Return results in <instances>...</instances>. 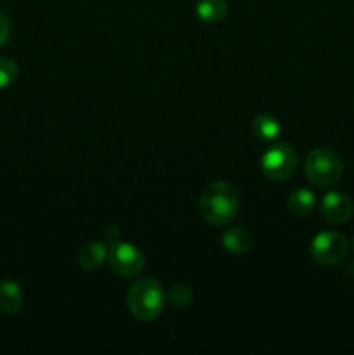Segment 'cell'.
Segmentation results:
<instances>
[{"label":"cell","instance_id":"8992f818","mask_svg":"<svg viewBox=\"0 0 354 355\" xmlns=\"http://www.w3.org/2000/svg\"><path fill=\"white\" fill-rule=\"evenodd\" d=\"M108 262L115 274L121 277H135L144 270L146 260L137 246L127 241H115L108 250Z\"/></svg>","mask_w":354,"mask_h":355},{"label":"cell","instance_id":"2e32d148","mask_svg":"<svg viewBox=\"0 0 354 355\" xmlns=\"http://www.w3.org/2000/svg\"><path fill=\"white\" fill-rule=\"evenodd\" d=\"M10 40V21L6 14L0 12V47Z\"/></svg>","mask_w":354,"mask_h":355},{"label":"cell","instance_id":"30bf717a","mask_svg":"<svg viewBox=\"0 0 354 355\" xmlns=\"http://www.w3.org/2000/svg\"><path fill=\"white\" fill-rule=\"evenodd\" d=\"M108 257V248L101 241H90L83 245L78 252V263L87 272H94L104 263Z\"/></svg>","mask_w":354,"mask_h":355},{"label":"cell","instance_id":"7a4b0ae2","mask_svg":"<svg viewBox=\"0 0 354 355\" xmlns=\"http://www.w3.org/2000/svg\"><path fill=\"white\" fill-rule=\"evenodd\" d=\"M165 291L156 279L146 277L139 279L128 288L127 291V307L130 314L139 321H153L158 318L165 305Z\"/></svg>","mask_w":354,"mask_h":355},{"label":"cell","instance_id":"5bb4252c","mask_svg":"<svg viewBox=\"0 0 354 355\" xmlns=\"http://www.w3.org/2000/svg\"><path fill=\"white\" fill-rule=\"evenodd\" d=\"M19 75L17 62L10 58H0V89L12 85Z\"/></svg>","mask_w":354,"mask_h":355},{"label":"cell","instance_id":"6da1fadb","mask_svg":"<svg viewBox=\"0 0 354 355\" xmlns=\"http://www.w3.org/2000/svg\"><path fill=\"white\" fill-rule=\"evenodd\" d=\"M239 210L238 191L229 182H214L200 196V215L205 222L224 227L231 224Z\"/></svg>","mask_w":354,"mask_h":355},{"label":"cell","instance_id":"52a82bcc","mask_svg":"<svg viewBox=\"0 0 354 355\" xmlns=\"http://www.w3.org/2000/svg\"><path fill=\"white\" fill-rule=\"evenodd\" d=\"M319 211L325 220L332 222V224H344L351 218L354 207L349 196L332 191L323 196L321 203H319Z\"/></svg>","mask_w":354,"mask_h":355},{"label":"cell","instance_id":"5b68a950","mask_svg":"<svg viewBox=\"0 0 354 355\" xmlns=\"http://www.w3.org/2000/svg\"><path fill=\"white\" fill-rule=\"evenodd\" d=\"M349 252V243L342 232L323 231L311 241V257L319 266H335L342 262Z\"/></svg>","mask_w":354,"mask_h":355},{"label":"cell","instance_id":"e0dca14e","mask_svg":"<svg viewBox=\"0 0 354 355\" xmlns=\"http://www.w3.org/2000/svg\"><path fill=\"white\" fill-rule=\"evenodd\" d=\"M106 234L110 236L111 239H117L118 232H117V229H115V227H108V229H106Z\"/></svg>","mask_w":354,"mask_h":355},{"label":"cell","instance_id":"8fae6325","mask_svg":"<svg viewBox=\"0 0 354 355\" xmlns=\"http://www.w3.org/2000/svg\"><path fill=\"white\" fill-rule=\"evenodd\" d=\"M314 203L316 198L314 194H312V191L301 187V189H295L294 193L288 196L287 208L292 215H295V217H305V215H309L312 211Z\"/></svg>","mask_w":354,"mask_h":355},{"label":"cell","instance_id":"277c9868","mask_svg":"<svg viewBox=\"0 0 354 355\" xmlns=\"http://www.w3.org/2000/svg\"><path fill=\"white\" fill-rule=\"evenodd\" d=\"M298 165L295 149L290 144H274L260 158V170L264 177L274 182L290 179Z\"/></svg>","mask_w":354,"mask_h":355},{"label":"cell","instance_id":"ba28073f","mask_svg":"<svg viewBox=\"0 0 354 355\" xmlns=\"http://www.w3.org/2000/svg\"><path fill=\"white\" fill-rule=\"evenodd\" d=\"M222 246L233 255H245L253 246V236L245 227H229L222 232Z\"/></svg>","mask_w":354,"mask_h":355},{"label":"cell","instance_id":"9c48e42d","mask_svg":"<svg viewBox=\"0 0 354 355\" xmlns=\"http://www.w3.org/2000/svg\"><path fill=\"white\" fill-rule=\"evenodd\" d=\"M24 295L19 284L14 281H0V312L6 315H16L21 311Z\"/></svg>","mask_w":354,"mask_h":355},{"label":"cell","instance_id":"3957f363","mask_svg":"<svg viewBox=\"0 0 354 355\" xmlns=\"http://www.w3.org/2000/svg\"><path fill=\"white\" fill-rule=\"evenodd\" d=\"M304 172L309 182L316 187H332L344 173V162L339 153L326 146L314 148L307 155Z\"/></svg>","mask_w":354,"mask_h":355},{"label":"cell","instance_id":"7c38bea8","mask_svg":"<svg viewBox=\"0 0 354 355\" xmlns=\"http://www.w3.org/2000/svg\"><path fill=\"white\" fill-rule=\"evenodd\" d=\"M252 132L260 141H274L280 135L281 125L276 116H273L269 113H262L253 118Z\"/></svg>","mask_w":354,"mask_h":355},{"label":"cell","instance_id":"ac0fdd59","mask_svg":"<svg viewBox=\"0 0 354 355\" xmlns=\"http://www.w3.org/2000/svg\"><path fill=\"white\" fill-rule=\"evenodd\" d=\"M353 243H354V239H353Z\"/></svg>","mask_w":354,"mask_h":355},{"label":"cell","instance_id":"4fadbf2b","mask_svg":"<svg viewBox=\"0 0 354 355\" xmlns=\"http://www.w3.org/2000/svg\"><path fill=\"white\" fill-rule=\"evenodd\" d=\"M228 12V2L226 0H198L196 16L203 23H219L224 19Z\"/></svg>","mask_w":354,"mask_h":355},{"label":"cell","instance_id":"9a60e30c","mask_svg":"<svg viewBox=\"0 0 354 355\" xmlns=\"http://www.w3.org/2000/svg\"><path fill=\"white\" fill-rule=\"evenodd\" d=\"M191 298H193V293L187 286L184 284H176V286L170 288L169 295H167V300L170 302L172 307H186V305L191 304Z\"/></svg>","mask_w":354,"mask_h":355}]
</instances>
